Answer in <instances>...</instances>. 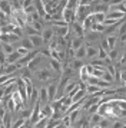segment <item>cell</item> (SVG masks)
<instances>
[{
	"instance_id": "cell-1",
	"label": "cell",
	"mask_w": 126,
	"mask_h": 128,
	"mask_svg": "<svg viewBox=\"0 0 126 128\" xmlns=\"http://www.w3.org/2000/svg\"><path fill=\"white\" fill-rule=\"evenodd\" d=\"M62 18H63V20H66L67 23H73L74 18H76V12L72 10V9L64 7V9H63V13H62Z\"/></svg>"
},
{
	"instance_id": "cell-2",
	"label": "cell",
	"mask_w": 126,
	"mask_h": 128,
	"mask_svg": "<svg viewBox=\"0 0 126 128\" xmlns=\"http://www.w3.org/2000/svg\"><path fill=\"white\" fill-rule=\"evenodd\" d=\"M47 101H50L49 99V92H47V88H42L39 92V102L40 105H43L45 106L46 104H47Z\"/></svg>"
},
{
	"instance_id": "cell-3",
	"label": "cell",
	"mask_w": 126,
	"mask_h": 128,
	"mask_svg": "<svg viewBox=\"0 0 126 128\" xmlns=\"http://www.w3.org/2000/svg\"><path fill=\"white\" fill-rule=\"evenodd\" d=\"M20 58H22V55L17 52V50H14L13 53H10V55H7V65H13V64H17L19 60H20Z\"/></svg>"
},
{
	"instance_id": "cell-4",
	"label": "cell",
	"mask_w": 126,
	"mask_h": 128,
	"mask_svg": "<svg viewBox=\"0 0 126 128\" xmlns=\"http://www.w3.org/2000/svg\"><path fill=\"white\" fill-rule=\"evenodd\" d=\"M56 88H59V85H57V81H55L53 84H50L49 86H47V92H49V99L50 101H53V99L56 98Z\"/></svg>"
},
{
	"instance_id": "cell-5",
	"label": "cell",
	"mask_w": 126,
	"mask_h": 128,
	"mask_svg": "<svg viewBox=\"0 0 126 128\" xmlns=\"http://www.w3.org/2000/svg\"><path fill=\"white\" fill-rule=\"evenodd\" d=\"M29 39L32 40V43H33V46H42L43 43H45V40H43V36L42 35H33V36H29Z\"/></svg>"
},
{
	"instance_id": "cell-6",
	"label": "cell",
	"mask_w": 126,
	"mask_h": 128,
	"mask_svg": "<svg viewBox=\"0 0 126 128\" xmlns=\"http://www.w3.org/2000/svg\"><path fill=\"white\" fill-rule=\"evenodd\" d=\"M92 19H93V23H103L106 19V14L103 12H96L92 14Z\"/></svg>"
},
{
	"instance_id": "cell-7",
	"label": "cell",
	"mask_w": 126,
	"mask_h": 128,
	"mask_svg": "<svg viewBox=\"0 0 126 128\" xmlns=\"http://www.w3.org/2000/svg\"><path fill=\"white\" fill-rule=\"evenodd\" d=\"M53 29H45L43 32H42V36H43V40H45V43H50L52 38H53Z\"/></svg>"
},
{
	"instance_id": "cell-8",
	"label": "cell",
	"mask_w": 126,
	"mask_h": 128,
	"mask_svg": "<svg viewBox=\"0 0 126 128\" xmlns=\"http://www.w3.org/2000/svg\"><path fill=\"white\" fill-rule=\"evenodd\" d=\"M17 69V65H7V68H1V75H13Z\"/></svg>"
},
{
	"instance_id": "cell-9",
	"label": "cell",
	"mask_w": 126,
	"mask_h": 128,
	"mask_svg": "<svg viewBox=\"0 0 126 128\" xmlns=\"http://www.w3.org/2000/svg\"><path fill=\"white\" fill-rule=\"evenodd\" d=\"M83 46V38H80V36H76L73 40H72V45H70V48H73L74 50H77L79 48Z\"/></svg>"
},
{
	"instance_id": "cell-10",
	"label": "cell",
	"mask_w": 126,
	"mask_h": 128,
	"mask_svg": "<svg viewBox=\"0 0 126 128\" xmlns=\"http://www.w3.org/2000/svg\"><path fill=\"white\" fill-rule=\"evenodd\" d=\"M72 28H73V32H76V35L80 36V38H83V26L79 23V22H73L72 23Z\"/></svg>"
},
{
	"instance_id": "cell-11",
	"label": "cell",
	"mask_w": 126,
	"mask_h": 128,
	"mask_svg": "<svg viewBox=\"0 0 126 128\" xmlns=\"http://www.w3.org/2000/svg\"><path fill=\"white\" fill-rule=\"evenodd\" d=\"M36 75H37V78H39L40 81H47V79L50 78V72L46 70V69H43V70H37Z\"/></svg>"
},
{
	"instance_id": "cell-12",
	"label": "cell",
	"mask_w": 126,
	"mask_h": 128,
	"mask_svg": "<svg viewBox=\"0 0 126 128\" xmlns=\"http://www.w3.org/2000/svg\"><path fill=\"white\" fill-rule=\"evenodd\" d=\"M85 56H87V48L83 45L82 48H79L76 50V59H83Z\"/></svg>"
},
{
	"instance_id": "cell-13",
	"label": "cell",
	"mask_w": 126,
	"mask_h": 128,
	"mask_svg": "<svg viewBox=\"0 0 126 128\" xmlns=\"http://www.w3.org/2000/svg\"><path fill=\"white\" fill-rule=\"evenodd\" d=\"M103 116L99 114V112H96V114H92V118H90V122L93 124V125H99L100 122H102Z\"/></svg>"
},
{
	"instance_id": "cell-14",
	"label": "cell",
	"mask_w": 126,
	"mask_h": 128,
	"mask_svg": "<svg viewBox=\"0 0 126 128\" xmlns=\"http://www.w3.org/2000/svg\"><path fill=\"white\" fill-rule=\"evenodd\" d=\"M49 120H50V118H47V116L42 118L40 121H37L36 124H34L33 128H46V127H47V122H49Z\"/></svg>"
},
{
	"instance_id": "cell-15",
	"label": "cell",
	"mask_w": 126,
	"mask_h": 128,
	"mask_svg": "<svg viewBox=\"0 0 126 128\" xmlns=\"http://www.w3.org/2000/svg\"><path fill=\"white\" fill-rule=\"evenodd\" d=\"M96 56H99V49H96V48H87V58L89 59H93V58H96Z\"/></svg>"
},
{
	"instance_id": "cell-16",
	"label": "cell",
	"mask_w": 126,
	"mask_h": 128,
	"mask_svg": "<svg viewBox=\"0 0 126 128\" xmlns=\"http://www.w3.org/2000/svg\"><path fill=\"white\" fill-rule=\"evenodd\" d=\"M26 122H27V120L26 118H23V116H19L16 121H14V124H13V128H22L26 125Z\"/></svg>"
},
{
	"instance_id": "cell-17",
	"label": "cell",
	"mask_w": 126,
	"mask_h": 128,
	"mask_svg": "<svg viewBox=\"0 0 126 128\" xmlns=\"http://www.w3.org/2000/svg\"><path fill=\"white\" fill-rule=\"evenodd\" d=\"M1 52H4L6 55H10V53L14 52V48L11 46L10 43H3L1 45Z\"/></svg>"
},
{
	"instance_id": "cell-18",
	"label": "cell",
	"mask_w": 126,
	"mask_h": 128,
	"mask_svg": "<svg viewBox=\"0 0 126 128\" xmlns=\"http://www.w3.org/2000/svg\"><path fill=\"white\" fill-rule=\"evenodd\" d=\"M89 74H87V68H86V65L80 69V81L82 82H87V79H89Z\"/></svg>"
},
{
	"instance_id": "cell-19",
	"label": "cell",
	"mask_w": 126,
	"mask_h": 128,
	"mask_svg": "<svg viewBox=\"0 0 126 128\" xmlns=\"http://www.w3.org/2000/svg\"><path fill=\"white\" fill-rule=\"evenodd\" d=\"M1 125H4L6 128H13V125H11V118L9 114L1 118Z\"/></svg>"
},
{
	"instance_id": "cell-20",
	"label": "cell",
	"mask_w": 126,
	"mask_h": 128,
	"mask_svg": "<svg viewBox=\"0 0 126 128\" xmlns=\"http://www.w3.org/2000/svg\"><path fill=\"white\" fill-rule=\"evenodd\" d=\"M50 66L56 72H62V69H63V66H60V60H56V59H52L50 60Z\"/></svg>"
},
{
	"instance_id": "cell-21",
	"label": "cell",
	"mask_w": 126,
	"mask_h": 128,
	"mask_svg": "<svg viewBox=\"0 0 126 128\" xmlns=\"http://www.w3.org/2000/svg\"><path fill=\"white\" fill-rule=\"evenodd\" d=\"M23 79H24V82H26V92H27V96L29 98H30V96H32V94H33V85H32V82L29 81L27 78H23Z\"/></svg>"
},
{
	"instance_id": "cell-22",
	"label": "cell",
	"mask_w": 126,
	"mask_h": 128,
	"mask_svg": "<svg viewBox=\"0 0 126 128\" xmlns=\"http://www.w3.org/2000/svg\"><path fill=\"white\" fill-rule=\"evenodd\" d=\"M39 62H40V56L37 55L36 58H34V59H32V60H30V62L27 64V68H29L30 70H34V69H36V65L39 64Z\"/></svg>"
},
{
	"instance_id": "cell-23",
	"label": "cell",
	"mask_w": 126,
	"mask_h": 128,
	"mask_svg": "<svg viewBox=\"0 0 126 128\" xmlns=\"http://www.w3.org/2000/svg\"><path fill=\"white\" fill-rule=\"evenodd\" d=\"M125 16V13H122V12H112V13H109L106 18L108 19H115V20H119V19H122Z\"/></svg>"
},
{
	"instance_id": "cell-24",
	"label": "cell",
	"mask_w": 126,
	"mask_h": 128,
	"mask_svg": "<svg viewBox=\"0 0 126 128\" xmlns=\"http://www.w3.org/2000/svg\"><path fill=\"white\" fill-rule=\"evenodd\" d=\"M83 66H85V65H83V62H82V59H76L74 58V60L73 62H72V69H82V68H83Z\"/></svg>"
},
{
	"instance_id": "cell-25",
	"label": "cell",
	"mask_w": 126,
	"mask_h": 128,
	"mask_svg": "<svg viewBox=\"0 0 126 128\" xmlns=\"http://www.w3.org/2000/svg\"><path fill=\"white\" fill-rule=\"evenodd\" d=\"M86 89H87V94H95V95L102 91V89L97 86V85H87V88H86Z\"/></svg>"
},
{
	"instance_id": "cell-26",
	"label": "cell",
	"mask_w": 126,
	"mask_h": 128,
	"mask_svg": "<svg viewBox=\"0 0 126 128\" xmlns=\"http://www.w3.org/2000/svg\"><path fill=\"white\" fill-rule=\"evenodd\" d=\"M106 40H108L109 49H110V50L115 49V46H116V36H108V38H106Z\"/></svg>"
},
{
	"instance_id": "cell-27",
	"label": "cell",
	"mask_w": 126,
	"mask_h": 128,
	"mask_svg": "<svg viewBox=\"0 0 126 128\" xmlns=\"http://www.w3.org/2000/svg\"><path fill=\"white\" fill-rule=\"evenodd\" d=\"M67 9H72V10H77V7H79V0H69V3H67Z\"/></svg>"
},
{
	"instance_id": "cell-28",
	"label": "cell",
	"mask_w": 126,
	"mask_h": 128,
	"mask_svg": "<svg viewBox=\"0 0 126 128\" xmlns=\"http://www.w3.org/2000/svg\"><path fill=\"white\" fill-rule=\"evenodd\" d=\"M22 46L26 48V49H33V43H32V40L30 39H27V38H23L22 39Z\"/></svg>"
},
{
	"instance_id": "cell-29",
	"label": "cell",
	"mask_w": 126,
	"mask_h": 128,
	"mask_svg": "<svg viewBox=\"0 0 126 128\" xmlns=\"http://www.w3.org/2000/svg\"><path fill=\"white\" fill-rule=\"evenodd\" d=\"M77 86V84H76V82H70V84H69L67 86L64 88V95H63V96H66V95H69V94L72 92V91H73L74 88Z\"/></svg>"
},
{
	"instance_id": "cell-30",
	"label": "cell",
	"mask_w": 126,
	"mask_h": 128,
	"mask_svg": "<svg viewBox=\"0 0 126 128\" xmlns=\"http://www.w3.org/2000/svg\"><path fill=\"white\" fill-rule=\"evenodd\" d=\"M10 4L9 3H6V0H1V13H7V14H10Z\"/></svg>"
},
{
	"instance_id": "cell-31",
	"label": "cell",
	"mask_w": 126,
	"mask_h": 128,
	"mask_svg": "<svg viewBox=\"0 0 126 128\" xmlns=\"http://www.w3.org/2000/svg\"><path fill=\"white\" fill-rule=\"evenodd\" d=\"M102 79H103V81H106V82H109V84H112V82L115 81L113 75H112V74H110V72H108V70H106V72H105V74H103Z\"/></svg>"
},
{
	"instance_id": "cell-32",
	"label": "cell",
	"mask_w": 126,
	"mask_h": 128,
	"mask_svg": "<svg viewBox=\"0 0 126 128\" xmlns=\"http://www.w3.org/2000/svg\"><path fill=\"white\" fill-rule=\"evenodd\" d=\"M62 125L64 128H67V127L72 125V120H70V116H69V115H66V116H63V118H62Z\"/></svg>"
},
{
	"instance_id": "cell-33",
	"label": "cell",
	"mask_w": 126,
	"mask_h": 128,
	"mask_svg": "<svg viewBox=\"0 0 126 128\" xmlns=\"http://www.w3.org/2000/svg\"><path fill=\"white\" fill-rule=\"evenodd\" d=\"M115 9V10H118V12H122L126 14V6L123 4V3H119V4H115V6H112Z\"/></svg>"
},
{
	"instance_id": "cell-34",
	"label": "cell",
	"mask_w": 126,
	"mask_h": 128,
	"mask_svg": "<svg viewBox=\"0 0 126 128\" xmlns=\"http://www.w3.org/2000/svg\"><path fill=\"white\" fill-rule=\"evenodd\" d=\"M79 114H80V110H76V111H72L70 114H69V116H70V120H72V122H74L77 118H79Z\"/></svg>"
},
{
	"instance_id": "cell-35",
	"label": "cell",
	"mask_w": 126,
	"mask_h": 128,
	"mask_svg": "<svg viewBox=\"0 0 126 128\" xmlns=\"http://www.w3.org/2000/svg\"><path fill=\"white\" fill-rule=\"evenodd\" d=\"M7 108H9V111H10V112L16 111V102L13 101V98H11L10 101H7Z\"/></svg>"
},
{
	"instance_id": "cell-36",
	"label": "cell",
	"mask_w": 126,
	"mask_h": 128,
	"mask_svg": "<svg viewBox=\"0 0 126 128\" xmlns=\"http://www.w3.org/2000/svg\"><path fill=\"white\" fill-rule=\"evenodd\" d=\"M32 26H33L37 32H40V30L43 29V26H42V20H34V23L32 24ZM42 32H43V30H42Z\"/></svg>"
},
{
	"instance_id": "cell-37",
	"label": "cell",
	"mask_w": 126,
	"mask_h": 128,
	"mask_svg": "<svg viewBox=\"0 0 126 128\" xmlns=\"http://www.w3.org/2000/svg\"><path fill=\"white\" fill-rule=\"evenodd\" d=\"M11 33H14L16 36L22 38V36H23V28H20V26H16V28H14V30H13Z\"/></svg>"
},
{
	"instance_id": "cell-38",
	"label": "cell",
	"mask_w": 126,
	"mask_h": 128,
	"mask_svg": "<svg viewBox=\"0 0 126 128\" xmlns=\"http://www.w3.org/2000/svg\"><path fill=\"white\" fill-rule=\"evenodd\" d=\"M116 58H118V50H116V49H112V50L109 52V59H110V60H115Z\"/></svg>"
},
{
	"instance_id": "cell-39",
	"label": "cell",
	"mask_w": 126,
	"mask_h": 128,
	"mask_svg": "<svg viewBox=\"0 0 126 128\" xmlns=\"http://www.w3.org/2000/svg\"><path fill=\"white\" fill-rule=\"evenodd\" d=\"M16 50H17V52H19V53H20L22 56H26V55H27V53H29V49H26V48H23V46L17 48Z\"/></svg>"
},
{
	"instance_id": "cell-40",
	"label": "cell",
	"mask_w": 126,
	"mask_h": 128,
	"mask_svg": "<svg viewBox=\"0 0 126 128\" xmlns=\"http://www.w3.org/2000/svg\"><path fill=\"white\" fill-rule=\"evenodd\" d=\"M89 112L90 114H96V112H99V104H95V105H92L90 108H89Z\"/></svg>"
},
{
	"instance_id": "cell-41",
	"label": "cell",
	"mask_w": 126,
	"mask_h": 128,
	"mask_svg": "<svg viewBox=\"0 0 126 128\" xmlns=\"http://www.w3.org/2000/svg\"><path fill=\"white\" fill-rule=\"evenodd\" d=\"M67 58H76V50L73 48H69L67 49Z\"/></svg>"
},
{
	"instance_id": "cell-42",
	"label": "cell",
	"mask_w": 126,
	"mask_h": 128,
	"mask_svg": "<svg viewBox=\"0 0 126 128\" xmlns=\"http://www.w3.org/2000/svg\"><path fill=\"white\" fill-rule=\"evenodd\" d=\"M119 35L122 36V35H126V22H123L122 23V26L119 28Z\"/></svg>"
},
{
	"instance_id": "cell-43",
	"label": "cell",
	"mask_w": 126,
	"mask_h": 128,
	"mask_svg": "<svg viewBox=\"0 0 126 128\" xmlns=\"http://www.w3.org/2000/svg\"><path fill=\"white\" fill-rule=\"evenodd\" d=\"M32 4H34L33 0H24V2L22 3V7L24 9V7H29V6H32Z\"/></svg>"
},
{
	"instance_id": "cell-44",
	"label": "cell",
	"mask_w": 126,
	"mask_h": 128,
	"mask_svg": "<svg viewBox=\"0 0 126 128\" xmlns=\"http://www.w3.org/2000/svg\"><path fill=\"white\" fill-rule=\"evenodd\" d=\"M125 0H110V6H115V4H119V3H123Z\"/></svg>"
},
{
	"instance_id": "cell-45",
	"label": "cell",
	"mask_w": 126,
	"mask_h": 128,
	"mask_svg": "<svg viewBox=\"0 0 126 128\" xmlns=\"http://www.w3.org/2000/svg\"><path fill=\"white\" fill-rule=\"evenodd\" d=\"M100 125H102L103 128H108V125H109V121H108V120H105V118H103V120H102V122H100Z\"/></svg>"
},
{
	"instance_id": "cell-46",
	"label": "cell",
	"mask_w": 126,
	"mask_h": 128,
	"mask_svg": "<svg viewBox=\"0 0 126 128\" xmlns=\"http://www.w3.org/2000/svg\"><path fill=\"white\" fill-rule=\"evenodd\" d=\"M120 39H122V42H125L126 40V35H122L120 36Z\"/></svg>"
},
{
	"instance_id": "cell-47",
	"label": "cell",
	"mask_w": 126,
	"mask_h": 128,
	"mask_svg": "<svg viewBox=\"0 0 126 128\" xmlns=\"http://www.w3.org/2000/svg\"><path fill=\"white\" fill-rule=\"evenodd\" d=\"M93 128H103V127L100 125V124H99V125H93Z\"/></svg>"
},
{
	"instance_id": "cell-48",
	"label": "cell",
	"mask_w": 126,
	"mask_h": 128,
	"mask_svg": "<svg viewBox=\"0 0 126 128\" xmlns=\"http://www.w3.org/2000/svg\"><path fill=\"white\" fill-rule=\"evenodd\" d=\"M123 4H125V6H126V0H125V2H123Z\"/></svg>"
},
{
	"instance_id": "cell-49",
	"label": "cell",
	"mask_w": 126,
	"mask_h": 128,
	"mask_svg": "<svg viewBox=\"0 0 126 128\" xmlns=\"http://www.w3.org/2000/svg\"><path fill=\"white\" fill-rule=\"evenodd\" d=\"M89 2H92V0H89Z\"/></svg>"
}]
</instances>
